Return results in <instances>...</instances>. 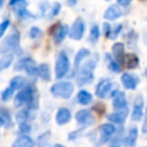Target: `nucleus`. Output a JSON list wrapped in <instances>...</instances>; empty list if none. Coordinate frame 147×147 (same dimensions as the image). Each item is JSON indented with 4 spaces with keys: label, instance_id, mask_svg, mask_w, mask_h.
<instances>
[{
    "label": "nucleus",
    "instance_id": "nucleus-15",
    "mask_svg": "<svg viewBox=\"0 0 147 147\" xmlns=\"http://www.w3.org/2000/svg\"><path fill=\"white\" fill-rule=\"evenodd\" d=\"M111 52H113V56L114 59L119 63L123 64L124 63V59H125V47L123 42H115L111 47Z\"/></svg>",
    "mask_w": 147,
    "mask_h": 147
},
{
    "label": "nucleus",
    "instance_id": "nucleus-17",
    "mask_svg": "<svg viewBox=\"0 0 147 147\" xmlns=\"http://www.w3.org/2000/svg\"><path fill=\"white\" fill-rule=\"evenodd\" d=\"M71 119V113L68 108H60L55 115V121L59 125H64Z\"/></svg>",
    "mask_w": 147,
    "mask_h": 147
},
{
    "label": "nucleus",
    "instance_id": "nucleus-3",
    "mask_svg": "<svg viewBox=\"0 0 147 147\" xmlns=\"http://www.w3.org/2000/svg\"><path fill=\"white\" fill-rule=\"evenodd\" d=\"M75 86L71 82L63 80L55 83L51 86V93L55 98H62V99H69L74 93Z\"/></svg>",
    "mask_w": 147,
    "mask_h": 147
},
{
    "label": "nucleus",
    "instance_id": "nucleus-29",
    "mask_svg": "<svg viewBox=\"0 0 147 147\" xmlns=\"http://www.w3.org/2000/svg\"><path fill=\"white\" fill-rule=\"evenodd\" d=\"M13 54L11 53H7V54H3L1 57H0V71L8 68L11 62H13Z\"/></svg>",
    "mask_w": 147,
    "mask_h": 147
},
{
    "label": "nucleus",
    "instance_id": "nucleus-10",
    "mask_svg": "<svg viewBox=\"0 0 147 147\" xmlns=\"http://www.w3.org/2000/svg\"><path fill=\"white\" fill-rule=\"evenodd\" d=\"M75 118L77 121V123L79 125H82L83 127L85 126H90L94 123V116L92 115L91 110L88 109H82V110H78L75 115Z\"/></svg>",
    "mask_w": 147,
    "mask_h": 147
},
{
    "label": "nucleus",
    "instance_id": "nucleus-43",
    "mask_svg": "<svg viewBox=\"0 0 147 147\" xmlns=\"http://www.w3.org/2000/svg\"><path fill=\"white\" fill-rule=\"evenodd\" d=\"M142 133H147V110H146V115H145V122L142 124Z\"/></svg>",
    "mask_w": 147,
    "mask_h": 147
},
{
    "label": "nucleus",
    "instance_id": "nucleus-8",
    "mask_svg": "<svg viewBox=\"0 0 147 147\" xmlns=\"http://www.w3.org/2000/svg\"><path fill=\"white\" fill-rule=\"evenodd\" d=\"M84 32H85V22H84L83 18L77 17L74 21L71 28L69 29V34L68 36L74 40H80L84 36Z\"/></svg>",
    "mask_w": 147,
    "mask_h": 147
},
{
    "label": "nucleus",
    "instance_id": "nucleus-16",
    "mask_svg": "<svg viewBox=\"0 0 147 147\" xmlns=\"http://www.w3.org/2000/svg\"><path fill=\"white\" fill-rule=\"evenodd\" d=\"M129 111H127V108L126 109H122V110H117L115 113H111L108 115V119L110 123H115V124H123L126 119V116H127Z\"/></svg>",
    "mask_w": 147,
    "mask_h": 147
},
{
    "label": "nucleus",
    "instance_id": "nucleus-44",
    "mask_svg": "<svg viewBox=\"0 0 147 147\" xmlns=\"http://www.w3.org/2000/svg\"><path fill=\"white\" fill-rule=\"evenodd\" d=\"M77 1H78V0H67V5H68L69 7H75V6L77 5Z\"/></svg>",
    "mask_w": 147,
    "mask_h": 147
},
{
    "label": "nucleus",
    "instance_id": "nucleus-35",
    "mask_svg": "<svg viewBox=\"0 0 147 147\" xmlns=\"http://www.w3.org/2000/svg\"><path fill=\"white\" fill-rule=\"evenodd\" d=\"M29 36L32 39H36V38H38V37L41 36V30L39 28H37V26H32L30 29V31H29Z\"/></svg>",
    "mask_w": 147,
    "mask_h": 147
},
{
    "label": "nucleus",
    "instance_id": "nucleus-20",
    "mask_svg": "<svg viewBox=\"0 0 147 147\" xmlns=\"http://www.w3.org/2000/svg\"><path fill=\"white\" fill-rule=\"evenodd\" d=\"M91 56V52L87 49V48H80L78 52H77V54L75 55V67L76 68H79V65H80V63H83L87 57H90Z\"/></svg>",
    "mask_w": 147,
    "mask_h": 147
},
{
    "label": "nucleus",
    "instance_id": "nucleus-12",
    "mask_svg": "<svg viewBox=\"0 0 147 147\" xmlns=\"http://www.w3.org/2000/svg\"><path fill=\"white\" fill-rule=\"evenodd\" d=\"M111 96H113V107L116 110H122V109L127 108V101H126V96L124 92L115 91L111 93Z\"/></svg>",
    "mask_w": 147,
    "mask_h": 147
},
{
    "label": "nucleus",
    "instance_id": "nucleus-31",
    "mask_svg": "<svg viewBox=\"0 0 147 147\" xmlns=\"http://www.w3.org/2000/svg\"><path fill=\"white\" fill-rule=\"evenodd\" d=\"M99 37H100V28H99V25L94 24V25L91 26V30H90V40H91V42H96Z\"/></svg>",
    "mask_w": 147,
    "mask_h": 147
},
{
    "label": "nucleus",
    "instance_id": "nucleus-1",
    "mask_svg": "<svg viewBox=\"0 0 147 147\" xmlns=\"http://www.w3.org/2000/svg\"><path fill=\"white\" fill-rule=\"evenodd\" d=\"M34 88L31 85L24 86L15 96L14 99V106L15 107H22L24 105L29 106V109H37L38 108V100L36 98Z\"/></svg>",
    "mask_w": 147,
    "mask_h": 147
},
{
    "label": "nucleus",
    "instance_id": "nucleus-7",
    "mask_svg": "<svg viewBox=\"0 0 147 147\" xmlns=\"http://www.w3.org/2000/svg\"><path fill=\"white\" fill-rule=\"evenodd\" d=\"M49 33L53 34V40L55 44H61L64 40V38L69 34V26L65 24H61L59 22L52 26Z\"/></svg>",
    "mask_w": 147,
    "mask_h": 147
},
{
    "label": "nucleus",
    "instance_id": "nucleus-34",
    "mask_svg": "<svg viewBox=\"0 0 147 147\" xmlns=\"http://www.w3.org/2000/svg\"><path fill=\"white\" fill-rule=\"evenodd\" d=\"M61 11V3L60 2H54L52 8H51V17H54L56 15H59V13Z\"/></svg>",
    "mask_w": 147,
    "mask_h": 147
},
{
    "label": "nucleus",
    "instance_id": "nucleus-40",
    "mask_svg": "<svg viewBox=\"0 0 147 147\" xmlns=\"http://www.w3.org/2000/svg\"><path fill=\"white\" fill-rule=\"evenodd\" d=\"M20 131L24 134V133H29L31 131V126L28 124V123H24V124H20Z\"/></svg>",
    "mask_w": 147,
    "mask_h": 147
},
{
    "label": "nucleus",
    "instance_id": "nucleus-51",
    "mask_svg": "<svg viewBox=\"0 0 147 147\" xmlns=\"http://www.w3.org/2000/svg\"><path fill=\"white\" fill-rule=\"evenodd\" d=\"M105 1H110V0H105Z\"/></svg>",
    "mask_w": 147,
    "mask_h": 147
},
{
    "label": "nucleus",
    "instance_id": "nucleus-22",
    "mask_svg": "<svg viewBox=\"0 0 147 147\" xmlns=\"http://www.w3.org/2000/svg\"><path fill=\"white\" fill-rule=\"evenodd\" d=\"M92 100H93L92 94H91L88 91H86V90H80V91L78 92V94H77V101H78L80 105H83V106L90 105V103L92 102Z\"/></svg>",
    "mask_w": 147,
    "mask_h": 147
},
{
    "label": "nucleus",
    "instance_id": "nucleus-27",
    "mask_svg": "<svg viewBox=\"0 0 147 147\" xmlns=\"http://www.w3.org/2000/svg\"><path fill=\"white\" fill-rule=\"evenodd\" d=\"M13 90H20L22 87L25 86V79L22 77V76H15L14 78H11L10 80V85H9Z\"/></svg>",
    "mask_w": 147,
    "mask_h": 147
},
{
    "label": "nucleus",
    "instance_id": "nucleus-19",
    "mask_svg": "<svg viewBox=\"0 0 147 147\" xmlns=\"http://www.w3.org/2000/svg\"><path fill=\"white\" fill-rule=\"evenodd\" d=\"M34 146H36V144L32 140V138H30L26 134H23L22 137L17 138L14 141V144H13L11 147H34Z\"/></svg>",
    "mask_w": 147,
    "mask_h": 147
},
{
    "label": "nucleus",
    "instance_id": "nucleus-32",
    "mask_svg": "<svg viewBox=\"0 0 147 147\" xmlns=\"http://www.w3.org/2000/svg\"><path fill=\"white\" fill-rule=\"evenodd\" d=\"M49 139H51V132L47 131V132H45L44 134H41V136L38 138L37 147H46V146L48 145Z\"/></svg>",
    "mask_w": 147,
    "mask_h": 147
},
{
    "label": "nucleus",
    "instance_id": "nucleus-28",
    "mask_svg": "<svg viewBox=\"0 0 147 147\" xmlns=\"http://www.w3.org/2000/svg\"><path fill=\"white\" fill-rule=\"evenodd\" d=\"M0 118L2 119L3 122V125L7 126V127H10L13 125V121H11V116L9 114V111L7 109H3V108H0Z\"/></svg>",
    "mask_w": 147,
    "mask_h": 147
},
{
    "label": "nucleus",
    "instance_id": "nucleus-46",
    "mask_svg": "<svg viewBox=\"0 0 147 147\" xmlns=\"http://www.w3.org/2000/svg\"><path fill=\"white\" fill-rule=\"evenodd\" d=\"M53 147H64V146L63 145H60V144H55Z\"/></svg>",
    "mask_w": 147,
    "mask_h": 147
},
{
    "label": "nucleus",
    "instance_id": "nucleus-36",
    "mask_svg": "<svg viewBox=\"0 0 147 147\" xmlns=\"http://www.w3.org/2000/svg\"><path fill=\"white\" fill-rule=\"evenodd\" d=\"M111 30H113V26L110 25V23L105 22V23L102 24V31H103V33H105V36H106L107 38L110 37V34H111Z\"/></svg>",
    "mask_w": 147,
    "mask_h": 147
},
{
    "label": "nucleus",
    "instance_id": "nucleus-48",
    "mask_svg": "<svg viewBox=\"0 0 147 147\" xmlns=\"http://www.w3.org/2000/svg\"><path fill=\"white\" fill-rule=\"evenodd\" d=\"M2 125H3V122H2V119H1V118H0V127H1V126H2Z\"/></svg>",
    "mask_w": 147,
    "mask_h": 147
},
{
    "label": "nucleus",
    "instance_id": "nucleus-11",
    "mask_svg": "<svg viewBox=\"0 0 147 147\" xmlns=\"http://www.w3.org/2000/svg\"><path fill=\"white\" fill-rule=\"evenodd\" d=\"M121 82L126 90H136L139 84V77L131 72H124L121 76Z\"/></svg>",
    "mask_w": 147,
    "mask_h": 147
},
{
    "label": "nucleus",
    "instance_id": "nucleus-47",
    "mask_svg": "<svg viewBox=\"0 0 147 147\" xmlns=\"http://www.w3.org/2000/svg\"><path fill=\"white\" fill-rule=\"evenodd\" d=\"M3 3H5V0H0V8L3 6Z\"/></svg>",
    "mask_w": 147,
    "mask_h": 147
},
{
    "label": "nucleus",
    "instance_id": "nucleus-33",
    "mask_svg": "<svg viewBox=\"0 0 147 147\" xmlns=\"http://www.w3.org/2000/svg\"><path fill=\"white\" fill-rule=\"evenodd\" d=\"M14 91H15V90H13L10 86H8L6 90H3V91L1 92V99H2L3 101H7V100H9V99L13 96V94H14Z\"/></svg>",
    "mask_w": 147,
    "mask_h": 147
},
{
    "label": "nucleus",
    "instance_id": "nucleus-30",
    "mask_svg": "<svg viewBox=\"0 0 147 147\" xmlns=\"http://www.w3.org/2000/svg\"><path fill=\"white\" fill-rule=\"evenodd\" d=\"M106 57L108 60V68L114 72H119L121 71V64L114 57H110L109 54H106Z\"/></svg>",
    "mask_w": 147,
    "mask_h": 147
},
{
    "label": "nucleus",
    "instance_id": "nucleus-26",
    "mask_svg": "<svg viewBox=\"0 0 147 147\" xmlns=\"http://www.w3.org/2000/svg\"><path fill=\"white\" fill-rule=\"evenodd\" d=\"M30 119V109H22L16 114V121L18 124H24L28 123V121Z\"/></svg>",
    "mask_w": 147,
    "mask_h": 147
},
{
    "label": "nucleus",
    "instance_id": "nucleus-24",
    "mask_svg": "<svg viewBox=\"0 0 147 147\" xmlns=\"http://www.w3.org/2000/svg\"><path fill=\"white\" fill-rule=\"evenodd\" d=\"M38 76L45 80V82H49L52 76H51V69H49V65L47 63H41L39 67H38Z\"/></svg>",
    "mask_w": 147,
    "mask_h": 147
},
{
    "label": "nucleus",
    "instance_id": "nucleus-45",
    "mask_svg": "<svg viewBox=\"0 0 147 147\" xmlns=\"http://www.w3.org/2000/svg\"><path fill=\"white\" fill-rule=\"evenodd\" d=\"M142 40H144L145 45H147V29L144 30V33H142Z\"/></svg>",
    "mask_w": 147,
    "mask_h": 147
},
{
    "label": "nucleus",
    "instance_id": "nucleus-49",
    "mask_svg": "<svg viewBox=\"0 0 147 147\" xmlns=\"http://www.w3.org/2000/svg\"><path fill=\"white\" fill-rule=\"evenodd\" d=\"M111 147H119V146H118V145H113Z\"/></svg>",
    "mask_w": 147,
    "mask_h": 147
},
{
    "label": "nucleus",
    "instance_id": "nucleus-4",
    "mask_svg": "<svg viewBox=\"0 0 147 147\" xmlns=\"http://www.w3.org/2000/svg\"><path fill=\"white\" fill-rule=\"evenodd\" d=\"M70 69V61L68 55L64 52H61L57 55V59L55 61V77L57 79L63 78Z\"/></svg>",
    "mask_w": 147,
    "mask_h": 147
},
{
    "label": "nucleus",
    "instance_id": "nucleus-13",
    "mask_svg": "<svg viewBox=\"0 0 147 147\" xmlns=\"http://www.w3.org/2000/svg\"><path fill=\"white\" fill-rule=\"evenodd\" d=\"M144 99L141 94H138L136 96L134 100V105H133V110L131 114V119L134 122H138L142 118V114H144Z\"/></svg>",
    "mask_w": 147,
    "mask_h": 147
},
{
    "label": "nucleus",
    "instance_id": "nucleus-14",
    "mask_svg": "<svg viewBox=\"0 0 147 147\" xmlns=\"http://www.w3.org/2000/svg\"><path fill=\"white\" fill-rule=\"evenodd\" d=\"M122 14H123L122 8L117 3H114V5H110L107 7V9L103 13V18L107 21H115V20L119 18L122 16Z\"/></svg>",
    "mask_w": 147,
    "mask_h": 147
},
{
    "label": "nucleus",
    "instance_id": "nucleus-23",
    "mask_svg": "<svg viewBox=\"0 0 147 147\" xmlns=\"http://www.w3.org/2000/svg\"><path fill=\"white\" fill-rule=\"evenodd\" d=\"M137 139H138V129L137 127H132L129 130L126 137H125V144L129 147H134L137 144Z\"/></svg>",
    "mask_w": 147,
    "mask_h": 147
},
{
    "label": "nucleus",
    "instance_id": "nucleus-50",
    "mask_svg": "<svg viewBox=\"0 0 147 147\" xmlns=\"http://www.w3.org/2000/svg\"><path fill=\"white\" fill-rule=\"evenodd\" d=\"M145 75H146V77H147V68H146V70H145Z\"/></svg>",
    "mask_w": 147,
    "mask_h": 147
},
{
    "label": "nucleus",
    "instance_id": "nucleus-38",
    "mask_svg": "<svg viewBox=\"0 0 147 147\" xmlns=\"http://www.w3.org/2000/svg\"><path fill=\"white\" fill-rule=\"evenodd\" d=\"M9 24H10V21H9V20H3V21L0 23V38H1V37L5 34V32L7 31Z\"/></svg>",
    "mask_w": 147,
    "mask_h": 147
},
{
    "label": "nucleus",
    "instance_id": "nucleus-5",
    "mask_svg": "<svg viewBox=\"0 0 147 147\" xmlns=\"http://www.w3.org/2000/svg\"><path fill=\"white\" fill-rule=\"evenodd\" d=\"M20 46V33L13 32L5 38L0 44V54H7L11 51L17 49Z\"/></svg>",
    "mask_w": 147,
    "mask_h": 147
},
{
    "label": "nucleus",
    "instance_id": "nucleus-6",
    "mask_svg": "<svg viewBox=\"0 0 147 147\" xmlns=\"http://www.w3.org/2000/svg\"><path fill=\"white\" fill-rule=\"evenodd\" d=\"M9 6L14 10V13L20 18H26V17H34L29 10H28V2L26 0H9Z\"/></svg>",
    "mask_w": 147,
    "mask_h": 147
},
{
    "label": "nucleus",
    "instance_id": "nucleus-42",
    "mask_svg": "<svg viewBox=\"0 0 147 147\" xmlns=\"http://www.w3.org/2000/svg\"><path fill=\"white\" fill-rule=\"evenodd\" d=\"M39 7H40V9H41V11H42V13H45V11L49 8V6H48V2H47V1H44L42 3H40V6H39Z\"/></svg>",
    "mask_w": 147,
    "mask_h": 147
},
{
    "label": "nucleus",
    "instance_id": "nucleus-25",
    "mask_svg": "<svg viewBox=\"0 0 147 147\" xmlns=\"http://www.w3.org/2000/svg\"><path fill=\"white\" fill-rule=\"evenodd\" d=\"M124 62H125V64H126V67L129 69H136L139 65V57L136 54L130 53V54H126L125 55Z\"/></svg>",
    "mask_w": 147,
    "mask_h": 147
},
{
    "label": "nucleus",
    "instance_id": "nucleus-9",
    "mask_svg": "<svg viewBox=\"0 0 147 147\" xmlns=\"http://www.w3.org/2000/svg\"><path fill=\"white\" fill-rule=\"evenodd\" d=\"M111 88H113V82L108 78H103L96 85L95 94L99 99H106L111 95Z\"/></svg>",
    "mask_w": 147,
    "mask_h": 147
},
{
    "label": "nucleus",
    "instance_id": "nucleus-18",
    "mask_svg": "<svg viewBox=\"0 0 147 147\" xmlns=\"http://www.w3.org/2000/svg\"><path fill=\"white\" fill-rule=\"evenodd\" d=\"M99 130H100V133H101V137L105 138V140H108L110 139V137L116 132V127L113 123H103L99 126Z\"/></svg>",
    "mask_w": 147,
    "mask_h": 147
},
{
    "label": "nucleus",
    "instance_id": "nucleus-21",
    "mask_svg": "<svg viewBox=\"0 0 147 147\" xmlns=\"http://www.w3.org/2000/svg\"><path fill=\"white\" fill-rule=\"evenodd\" d=\"M34 64V61L31 59V57H23L21 60H18L15 65H14V70L16 71H21V70H26L29 67L33 65Z\"/></svg>",
    "mask_w": 147,
    "mask_h": 147
},
{
    "label": "nucleus",
    "instance_id": "nucleus-39",
    "mask_svg": "<svg viewBox=\"0 0 147 147\" xmlns=\"http://www.w3.org/2000/svg\"><path fill=\"white\" fill-rule=\"evenodd\" d=\"M83 130H84V129H79V130H76V131H72V132H70V133H69V136H68L69 140H75V139L79 138V136L82 134Z\"/></svg>",
    "mask_w": 147,
    "mask_h": 147
},
{
    "label": "nucleus",
    "instance_id": "nucleus-2",
    "mask_svg": "<svg viewBox=\"0 0 147 147\" xmlns=\"http://www.w3.org/2000/svg\"><path fill=\"white\" fill-rule=\"evenodd\" d=\"M96 61H98V56L94 55L82 63V67L79 68V71L77 75V83L79 85L90 84L94 79L93 70L96 65Z\"/></svg>",
    "mask_w": 147,
    "mask_h": 147
},
{
    "label": "nucleus",
    "instance_id": "nucleus-37",
    "mask_svg": "<svg viewBox=\"0 0 147 147\" xmlns=\"http://www.w3.org/2000/svg\"><path fill=\"white\" fill-rule=\"evenodd\" d=\"M122 24H117V25H115L114 28H113V30H111V34H110V37H109V39H115V38H117V36L119 34V32L122 31Z\"/></svg>",
    "mask_w": 147,
    "mask_h": 147
},
{
    "label": "nucleus",
    "instance_id": "nucleus-41",
    "mask_svg": "<svg viewBox=\"0 0 147 147\" xmlns=\"http://www.w3.org/2000/svg\"><path fill=\"white\" fill-rule=\"evenodd\" d=\"M132 0H117V5L119 7H127Z\"/></svg>",
    "mask_w": 147,
    "mask_h": 147
}]
</instances>
